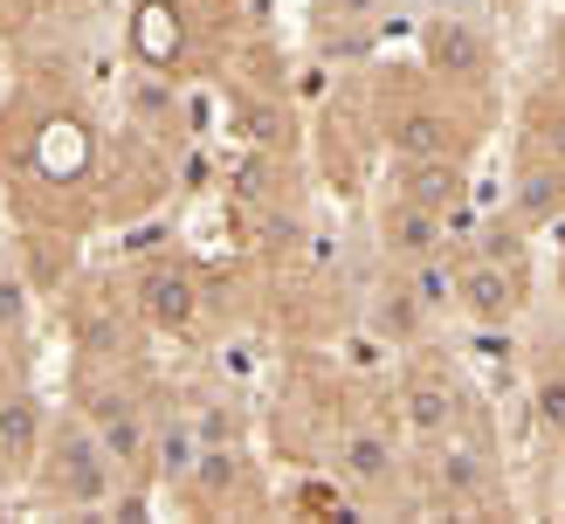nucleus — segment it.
Masks as SVG:
<instances>
[{
  "label": "nucleus",
  "instance_id": "obj_1",
  "mask_svg": "<svg viewBox=\"0 0 565 524\" xmlns=\"http://www.w3.org/2000/svg\"><path fill=\"white\" fill-rule=\"evenodd\" d=\"M104 125L63 76H21L0 97V207L14 228L83 235L104 214Z\"/></svg>",
  "mask_w": 565,
  "mask_h": 524
},
{
  "label": "nucleus",
  "instance_id": "obj_2",
  "mask_svg": "<svg viewBox=\"0 0 565 524\" xmlns=\"http://www.w3.org/2000/svg\"><path fill=\"white\" fill-rule=\"evenodd\" d=\"M70 400L90 414V428L104 435V449L125 469V483H152V414H159V400L146 394V379L125 366V352H76Z\"/></svg>",
  "mask_w": 565,
  "mask_h": 524
},
{
  "label": "nucleus",
  "instance_id": "obj_3",
  "mask_svg": "<svg viewBox=\"0 0 565 524\" xmlns=\"http://www.w3.org/2000/svg\"><path fill=\"white\" fill-rule=\"evenodd\" d=\"M125 469L110 462L104 435L90 428V414L76 400L63 414H49V435H42V456L28 469V496H35L42 511H76V517H97L110 511V496H118Z\"/></svg>",
  "mask_w": 565,
  "mask_h": 524
},
{
  "label": "nucleus",
  "instance_id": "obj_4",
  "mask_svg": "<svg viewBox=\"0 0 565 524\" xmlns=\"http://www.w3.org/2000/svg\"><path fill=\"white\" fill-rule=\"evenodd\" d=\"M201 8L193 0H131V14H125V49H131V63L146 69V76H166V83H186L193 69L207 63V49H201Z\"/></svg>",
  "mask_w": 565,
  "mask_h": 524
},
{
  "label": "nucleus",
  "instance_id": "obj_5",
  "mask_svg": "<svg viewBox=\"0 0 565 524\" xmlns=\"http://www.w3.org/2000/svg\"><path fill=\"white\" fill-rule=\"evenodd\" d=\"M131 311L146 318L159 339H193L207 318V284L201 269L180 263V256H152L146 269L131 276Z\"/></svg>",
  "mask_w": 565,
  "mask_h": 524
},
{
  "label": "nucleus",
  "instance_id": "obj_6",
  "mask_svg": "<svg viewBox=\"0 0 565 524\" xmlns=\"http://www.w3.org/2000/svg\"><path fill=\"white\" fill-rule=\"evenodd\" d=\"M380 146L393 165L407 159H462V118L441 97H393L380 110Z\"/></svg>",
  "mask_w": 565,
  "mask_h": 524
},
{
  "label": "nucleus",
  "instance_id": "obj_7",
  "mask_svg": "<svg viewBox=\"0 0 565 524\" xmlns=\"http://www.w3.org/2000/svg\"><path fill=\"white\" fill-rule=\"evenodd\" d=\"M420 63H428V76H441L448 90H483L490 69H497V42H490L483 21L428 14L420 21Z\"/></svg>",
  "mask_w": 565,
  "mask_h": 524
},
{
  "label": "nucleus",
  "instance_id": "obj_8",
  "mask_svg": "<svg viewBox=\"0 0 565 524\" xmlns=\"http://www.w3.org/2000/svg\"><path fill=\"white\" fill-rule=\"evenodd\" d=\"M331 477H338V490H352L359 504L393 496V490H401V441H393V428L345 421L331 435Z\"/></svg>",
  "mask_w": 565,
  "mask_h": 524
},
{
  "label": "nucleus",
  "instance_id": "obj_9",
  "mask_svg": "<svg viewBox=\"0 0 565 524\" xmlns=\"http://www.w3.org/2000/svg\"><path fill=\"white\" fill-rule=\"evenodd\" d=\"M456 311L469 324H511L524 311V269L518 263H497V256L456 263Z\"/></svg>",
  "mask_w": 565,
  "mask_h": 524
},
{
  "label": "nucleus",
  "instance_id": "obj_10",
  "mask_svg": "<svg viewBox=\"0 0 565 524\" xmlns=\"http://www.w3.org/2000/svg\"><path fill=\"white\" fill-rule=\"evenodd\" d=\"M380 248H386L393 269L420 263V256H448V214H435V207H420V201H407V193L386 186V201H380Z\"/></svg>",
  "mask_w": 565,
  "mask_h": 524
},
{
  "label": "nucleus",
  "instance_id": "obj_11",
  "mask_svg": "<svg viewBox=\"0 0 565 524\" xmlns=\"http://www.w3.org/2000/svg\"><path fill=\"white\" fill-rule=\"evenodd\" d=\"M401 428L414 441H428V449L448 435H462V394L441 373H407L401 379Z\"/></svg>",
  "mask_w": 565,
  "mask_h": 524
},
{
  "label": "nucleus",
  "instance_id": "obj_12",
  "mask_svg": "<svg viewBox=\"0 0 565 524\" xmlns=\"http://www.w3.org/2000/svg\"><path fill=\"white\" fill-rule=\"evenodd\" d=\"M201 441H207V435H201V414L166 400V407L152 414V483H159V490H186L193 462H201Z\"/></svg>",
  "mask_w": 565,
  "mask_h": 524
},
{
  "label": "nucleus",
  "instance_id": "obj_13",
  "mask_svg": "<svg viewBox=\"0 0 565 524\" xmlns=\"http://www.w3.org/2000/svg\"><path fill=\"white\" fill-rule=\"evenodd\" d=\"M42 435H49V407L35 400V386L28 379L0 386V456H8L14 483H28V469L42 456Z\"/></svg>",
  "mask_w": 565,
  "mask_h": 524
},
{
  "label": "nucleus",
  "instance_id": "obj_14",
  "mask_svg": "<svg viewBox=\"0 0 565 524\" xmlns=\"http://www.w3.org/2000/svg\"><path fill=\"white\" fill-rule=\"evenodd\" d=\"M558 207H565V165L545 159V152H531L511 173V214H518V228H545Z\"/></svg>",
  "mask_w": 565,
  "mask_h": 524
},
{
  "label": "nucleus",
  "instance_id": "obj_15",
  "mask_svg": "<svg viewBox=\"0 0 565 524\" xmlns=\"http://www.w3.org/2000/svg\"><path fill=\"white\" fill-rule=\"evenodd\" d=\"M242 477H248L242 449H235V441H221V435H207L201 441V462H193V477H186L180 496H186V504H201V511H221V504H235Z\"/></svg>",
  "mask_w": 565,
  "mask_h": 524
},
{
  "label": "nucleus",
  "instance_id": "obj_16",
  "mask_svg": "<svg viewBox=\"0 0 565 524\" xmlns=\"http://www.w3.org/2000/svg\"><path fill=\"white\" fill-rule=\"evenodd\" d=\"M393 193L448 214L469 201V173H462V159H407V165H393Z\"/></svg>",
  "mask_w": 565,
  "mask_h": 524
},
{
  "label": "nucleus",
  "instance_id": "obj_17",
  "mask_svg": "<svg viewBox=\"0 0 565 524\" xmlns=\"http://www.w3.org/2000/svg\"><path fill=\"white\" fill-rule=\"evenodd\" d=\"M428 490L448 496V504H483V496H490V462L448 435V441H435V456H428Z\"/></svg>",
  "mask_w": 565,
  "mask_h": 524
},
{
  "label": "nucleus",
  "instance_id": "obj_18",
  "mask_svg": "<svg viewBox=\"0 0 565 524\" xmlns=\"http://www.w3.org/2000/svg\"><path fill=\"white\" fill-rule=\"evenodd\" d=\"M428 318H435V311H428V303H420V297L401 284V276H393V284L373 297V311H365V331H373V339H386L393 352H401V345H414L420 331H428Z\"/></svg>",
  "mask_w": 565,
  "mask_h": 524
},
{
  "label": "nucleus",
  "instance_id": "obj_19",
  "mask_svg": "<svg viewBox=\"0 0 565 524\" xmlns=\"http://www.w3.org/2000/svg\"><path fill=\"white\" fill-rule=\"evenodd\" d=\"M35 303H42V290L28 284V269L14 256H0V339L28 345V331H35Z\"/></svg>",
  "mask_w": 565,
  "mask_h": 524
},
{
  "label": "nucleus",
  "instance_id": "obj_20",
  "mask_svg": "<svg viewBox=\"0 0 565 524\" xmlns=\"http://www.w3.org/2000/svg\"><path fill=\"white\" fill-rule=\"evenodd\" d=\"M393 276H401V284H407L420 303H428V311H456V263H448V256H420V263H401Z\"/></svg>",
  "mask_w": 565,
  "mask_h": 524
},
{
  "label": "nucleus",
  "instance_id": "obj_21",
  "mask_svg": "<svg viewBox=\"0 0 565 524\" xmlns=\"http://www.w3.org/2000/svg\"><path fill=\"white\" fill-rule=\"evenodd\" d=\"M539 421L552 435H565V373H545L539 379Z\"/></svg>",
  "mask_w": 565,
  "mask_h": 524
},
{
  "label": "nucleus",
  "instance_id": "obj_22",
  "mask_svg": "<svg viewBox=\"0 0 565 524\" xmlns=\"http://www.w3.org/2000/svg\"><path fill=\"white\" fill-rule=\"evenodd\" d=\"M539 152L565 165V104H558V110H545V118H539Z\"/></svg>",
  "mask_w": 565,
  "mask_h": 524
},
{
  "label": "nucleus",
  "instance_id": "obj_23",
  "mask_svg": "<svg viewBox=\"0 0 565 524\" xmlns=\"http://www.w3.org/2000/svg\"><path fill=\"white\" fill-rule=\"evenodd\" d=\"M428 14H462V21H483L490 0H428Z\"/></svg>",
  "mask_w": 565,
  "mask_h": 524
},
{
  "label": "nucleus",
  "instance_id": "obj_24",
  "mask_svg": "<svg viewBox=\"0 0 565 524\" xmlns=\"http://www.w3.org/2000/svg\"><path fill=\"white\" fill-rule=\"evenodd\" d=\"M393 14H407V21H414V14H428V0H386V21H393Z\"/></svg>",
  "mask_w": 565,
  "mask_h": 524
},
{
  "label": "nucleus",
  "instance_id": "obj_25",
  "mask_svg": "<svg viewBox=\"0 0 565 524\" xmlns=\"http://www.w3.org/2000/svg\"><path fill=\"white\" fill-rule=\"evenodd\" d=\"M14 496V469H8V456H0V504Z\"/></svg>",
  "mask_w": 565,
  "mask_h": 524
}]
</instances>
